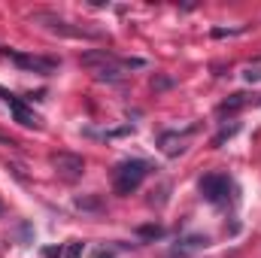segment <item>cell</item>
Listing matches in <instances>:
<instances>
[{
    "instance_id": "6da1fadb",
    "label": "cell",
    "mask_w": 261,
    "mask_h": 258,
    "mask_svg": "<svg viewBox=\"0 0 261 258\" xmlns=\"http://www.w3.org/2000/svg\"><path fill=\"white\" fill-rule=\"evenodd\" d=\"M31 21L43 24L46 31H52V34H58V37H67V40H100V31L79 28V24L67 21V18H61V15H55V12H46V9L31 12Z\"/></svg>"
},
{
    "instance_id": "7a4b0ae2",
    "label": "cell",
    "mask_w": 261,
    "mask_h": 258,
    "mask_svg": "<svg viewBox=\"0 0 261 258\" xmlns=\"http://www.w3.org/2000/svg\"><path fill=\"white\" fill-rule=\"evenodd\" d=\"M146 176H149V164L143 158H128L113 170V189L116 194H134Z\"/></svg>"
},
{
    "instance_id": "3957f363",
    "label": "cell",
    "mask_w": 261,
    "mask_h": 258,
    "mask_svg": "<svg viewBox=\"0 0 261 258\" xmlns=\"http://www.w3.org/2000/svg\"><path fill=\"white\" fill-rule=\"evenodd\" d=\"M82 64L91 67V73L100 79V82H119L122 79V58H116L113 52H107V49H97V52H85L82 55Z\"/></svg>"
},
{
    "instance_id": "277c9868",
    "label": "cell",
    "mask_w": 261,
    "mask_h": 258,
    "mask_svg": "<svg viewBox=\"0 0 261 258\" xmlns=\"http://www.w3.org/2000/svg\"><path fill=\"white\" fill-rule=\"evenodd\" d=\"M200 194H203V200L222 207V203L234 200V183H231L228 173H206L200 179Z\"/></svg>"
},
{
    "instance_id": "5b68a950",
    "label": "cell",
    "mask_w": 261,
    "mask_h": 258,
    "mask_svg": "<svg viewBox=\"0 0 261 258\" xmlns=\"http://www.w3.org/2000/svg\"><path fill=\"white\" fill-rule=\"evenodd\" d=\"M0 55H6L12 64H18L21 70H28V73H40V76H49V73H55V70H58V61H55V58L28 55V52H0Z\"/></svg>"
},
{
    "instance_id": "8992f818",
    "label": "cell",
    "mask_w": 261,
    "mask_h": 258,
    "mask_svg": "<svg viewBox=\"0 0 261 258\" xmlns=\"http://www.w3.org/2000/svg\"><path fill=\"white\" fill-rule=\"evenodd\" d=\"M52 167L55 173L67 179V183H76L82 173H85V158L82 155H73V152H55L52 155Z\"/></svg>"
},
{
    "instance_id": "52a82bcc",
    "label": "cell",
    "mask_w": 261,
    "mask_h": 258,
    "mask_svg": "<svg viewBox=\"0 0 261 258\" xmlns=\"http://www.w3.org/2000/svg\"><path fill=\"white\" fill-rule=\"evenodd\" d=\"M0 94H3V100L9 104V110H12V116H15V122H18V125H24V128H40V119H37V113H34V110H28L21 97L9 94V91H3V88H0Z\"/></svg>"
},
{
    "instance_id": "ba28073f",
    "label": "cell",
    "mask_w": 261,
    "mask_h": 258,
    "mask_svg": "<svg viewBox=\"0 0 261 258\" xmlns=\"http://www.w3.org/2000/svg\"><path fill=\"white\" fill-rule=\"evenodd\" d=\"M192 131H186V134H179V131H164L161 137H158V146H161V152L167 155V158H176V155H182L186 152V137H189Z\"/></svg>"
},
{
    "instance_id": "9c48e42d",
    "label": "cell",
    "mask_w": 261,
    "mask_h": 258,
    "mask_svg": "<svg viewBox=\"0 0 261 258\" xmlns=\"http://www.w3.org/2000/svg\"><path fill=\"white\" fill-rule=\"evenodd\" d=\"M240 107H246V94H240V91H237V94H231V97L219 107V113H222V116H228V113H237Z\"/></svg>"
},
{
    "instance_id": "30bf717a",
    "label": "cell",
    "mask_w": 261,
    "mask_h": 258,
    "mask_svg": "<svg viewBox=\"0 0 261 258\" xmlns=\"http://www.w3.org/2000/svg\"><path fill=\"white\" fill-rule=\"evenodd\" d=\"M82 252H85V243H82V240H70L61 258H82Z\"/></svg>"
},
{
    "instance_id": "8fae6325",
    "label": "cell",
    "mask_w": 261,
    "mask_h": 258,
    "mask_svg": "<svg viewBox=\"0 0 261 258\" xmlns=\"http://www.w3.org/2000/svg\"><path fill=\"white\" fill-rule=\"evenodd\" d=\"M76 207L79 210H103V200L100 197H76Z\"/></svg>"
},
{
    "instance_id": "7c38bea8",
    "label": "cell",
    "mask_w": 261,
    "mask_h": 258,
    "mask_svg": "<svg viewBox=\"0 0 261 258\" xmlns=\"http://www.w3.org/2000/svg\"><path fill=\"white\" fill-rule=\"evenodd\" d=\"M164 231L158 228V225H146V228H140V237H146V240H158Z\"/></svg>"
},
{
    "instance_id": "4fadbf2b",
    "label": "cell",
    "mask_w": 261,
    "mask_h": 258,
    "mask_svg": "<svg viewBox=\"0 0 261 258\" xmlns=\"http://www.w3.org/2000/svg\"><path fill=\"white\" fill-rule=\"evenodd\" d=\"M170 85H173L170 76H155V79H152V88H155V91H164V88H170Z\"/></svg>"
},
{
    "instance_id": "5bb4252c",
    "label": "cell",
    "mask_w": 261,
    "mask_h": 258,
    "mask_svg": "<svg viewBox=\"0 0 261 258\" xmlns=\"http://www.w3.org/2000/svg\"><path fill=\"white\" fill-rule=\"evenodd\" d=\"M234 134H237V125H231V128H225L222 134H219V137H216V140H213V146H222V143H225L228 137H234Z\"/></svg>"
},
{
    "instance_id": "9a60e30c",
    "label": "cell",
    "mask_w": 261,
    "mask_h": 258,
    "mask_svg": "<svg viewBox=\"0 0 261 258\" xmlns=\"http://www.w3.org/2000/svg\"><path fill=\"white\" fill-rule=\"evenodd\" d=\"M43 255H46V258H61V255H64V246H46V249H43Z\"/></svg>"
},
{
    "instance_id": "2e32d148",
    "label": "cell",
    "mask_w": 261,
    "mask_h": 258,
    "mask_svg": "<svg viewBox=\"0 0 261 258\" xmlns=\"http://www.w3.org/2000/svg\"><path fill=\"white\" fill-rule=\"evenodd\" d=\"M116 252H119V246H110V249H97V252H94V258H116Z\"/></svg>"
},
{
    "instance_id": "e0dca14e",
    "label": "cell",
    "mask_w": 261,
    "mask_h": 258,
    "mask_svg": "<svg viewBox=\"0 0 261 258\" xmlns=\"http://www.w3.org/2000/svg\"><path fill=\"white\" fill-rule=\"evenodd\" d=\"M246 79H249V82H261V67H255V70L249 67V70H246Z\"/></svg>"
},
{
    "instance_id": "ac0fdd59",
    "label": "cell",
    "mask_w": 261,
    "mask_h": 258,
    "mask_svg": "<svg viewBox=\"0 0 261 258\" xmlns=\"http://www.w3.org/2000/svg\"><path fill=\"white\" fill-rule=\"evenodd\" d=\"M0 146H15V140H12V137H3V134H0Z\"/></svg>"
}]
</instances>
